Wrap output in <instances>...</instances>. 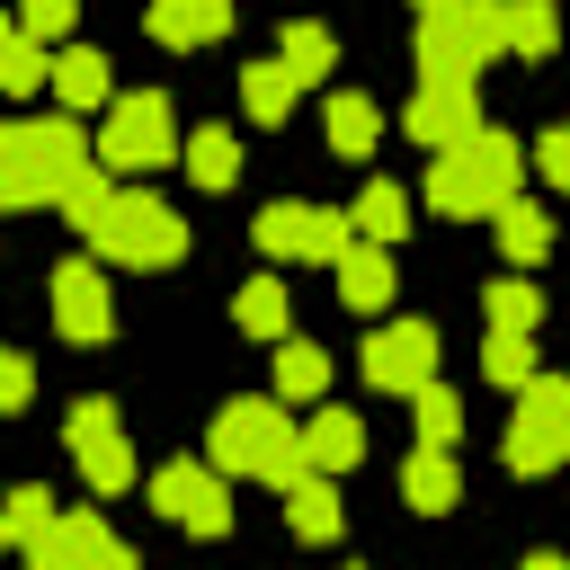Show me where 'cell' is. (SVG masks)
Listing matches in <instances>:
<instances>
[{"instance_id":"1","label":"cell","mask_w":570,"mask_h":570,"mask_svg":"<svg viewBox=\"0 0 570 570\" xmlns=\"http://www.w3.org/2000/svg\"><path fill=\"white\" fill-rule=\"evenodd\" d=\"M71 169H89V142H80L71 116L0 125V214H9V205H53Z\"/></svg>"},{"instance_id":"2","label":"cell","mask_w":570,"mask_h":570,"mask_svg":"<svg viewBox=\"0 0 570 570\" xmlns=\"http://www.w3.org/2000/svg\"><path fill=\"white\" fill-rule=\"evenodd\" d=\"M525 178V151L508 134H472L463 151H436L428 169V214H499Z\"/></svg>"},{"instance_id":"3","label":"cell","mask_w":570,"mask_h":570,"mask_svg":"<svg viewBox=\"0 0 570 570\" xmlns=\"http://www.w3.org/2000/svg\"><path fill=\"white\" fill-rule=\"evenodd\" d=\"M214 472H258L285 490L303 472V436H294L285 401H223L214 410Z\"/></svg>"},{"instance_id":"4","label":"cell","mask_w":570,"mask_h":570,"mask_svg":"<svg viewBox=\"0 0 570 570\" xmlns=\"http://www.w3.org/2000/svg\"><path fill=\"white\" fill-rule=\"evenodd\" d=\"M89 240L116 258V267H178L187 258V214L160 205V196H107V214L89 223Z\"/></svg>"},{"instance_id":"5","label":"cell","mask_w":570,"mask_h":570,"mask_svg":"<svg viewBox=\"0 0 570 570\" xmlns=\"http://www.w3.org/2000/svg\"><path fill=\"white\" fill-rule=\"evenodd\" d=\"M490 53H499V0H445V9L419 18V71L428 80H463L472 89V71Z\"/></svg>"},{"instance_id":"6","label":"cell","mask_w":570,"mask_h":570,"mask_svg":"<svg viewBox=\"0 0 570 570\" xmlns=\"http://www.w3.org/2000/svg\"><path fill=\"white\" fill-rule=\"evenodd\" d=\"M178 160V116L160 89H134V98H107V125H98V169H160Z\"/></svg>"},{"instance_id":"7","label":"cell","mask_w":570,"mask_h":570,"mask_svg":"<svg viewBox=\"0 0 570 570\" xmlns=\"http://www.w3.org/2000/svg\"><path fill=\"white\" fill-rule=\"evenodd\" d=\"M499 454H508V472H552V463H570V383L561 374H534L525 392H517V419H508V436H499Z\"/></svg>"},{"instance_id":"8","label":"cell","mask_w":570,"mask_h":570,"mask_svg":"<svg viewBox=\"0 0 570 570\" xmlns=\"http://www.w3.org/2000/svg\"><path fill=\"white\" fill-rule=\"evenodd\" d=\"M62 445H71V463L89 472V490H125V481H134V445H125V419H116V401H71V419H62Z\"/></svg>"},{"instance_id":"9","label":"cell","mask_w":570,"mask_h":570,"mask_svg":"<svg viewBox=\"0 0 570 570\" xmlns=\"http://www.w3.org/2000/svg\"><path fill=\"white\" fill-rule=\"evenodd\" d=\"M347 240H356V232H347V214H330V205H267V214H258V249L285 258V267H294V258L330 267Z\"/></svg>"},{"instance_id":"10","label":"cell","mask_w":570,"mask_h":570,"mask_svg":"<svg viewBox=\"0 0 570 570\" xmlns=\"http://www.w3.org/2000/svg\"><path fill=\"white\" fill-rule=\"evenodd\" d=\"M151 508L187 534H232V499H223V472L214 463H160L151 472Z\"/></svg>"},{"instance_id":"11","label":"cell","mask_w":570,"mask_h":570,"mask_svg":"<svg viewBox=\"0 0 570 570\" xmlns=\"http://www.w3.org/2000/svg\"><path fill=\"white\" fill-rule=\"evenodd\" d=\"M365 383H374V392H419V383H436V330H428V321H383V330L365 338Z\"/></svg>"},{"instance_id":"12","label":"cell","mask_w":570,"mask_h":570,"mask_svg":"<svg viewBox=\"0 0 570 570\" xmlns=\"http://www.w3.org/2000/svg\"><path fill=\"white\" fill-rule=\"evenodd\" d=\"M36 570H134V552L107 534V517H89V508H71V517H53L45 525V543L27 552Z\"/></svg>"},{"instance_id":"13","label":"cell","mask_w":570,"mask_h":570,"mask_svg":"<svg viewBox=\"0 0 570 570\" xmlns=\"http://www.w3.org/2000/svg\"><path fill=\"white\" fill-rule=\"evenodd\" d=\"M410 142H436V151H463L472 134H481V107H472V89L463 80H419V98H410Z\"/></svg>"},{"instance_id":"14","label":"cell","mask_w":570,"mask_h":570,"mask_svg":"<svg viewBox=\"0 0 570 570\" xmlns=\"http://www.w3.org/2000/svg\"><path fill=\"white\" fill-rule=\"evenodd\" d=\"M53 330L80 338V347L116 338V294H107L98 267H53Z\"/></svg>"},{"instance_id":"15","label":"cell","mask_w":570,"mask_h":570,"mask_svg":"<svg viewBox=\"0 0 570 570\" xmlns=\"http://www.w3.org/2000/svg\"><path fill=\"white\" fill-rule=\"evenodd\" d=\"M142 27H151L169 53H187V45L232 36V0H151V9H142Z\"/></svg>"},{"instance_id":"16","label":"cell","mask_w":570,"mask_h":570,"mask_svg":"<svg viewBox=\"0 0 570 570\" xmlns=\"http://www.w3.org/2000/svg\"><path fill=\"white\" fill-rule=\"evenodd\" d=\"M330 267H338V303H347V312H383V303H392V249L347 240Z\"/></svg>"},{"instance_id":"17","label":"cell","mask_w":570,"mask_h":570,"mask_svg":"<svg viewBox=\"0 0 570 570\" xmlns=\"http://www.w3.org/2000/svg\"><path fill=\"white\" fill-rule=\"evenodd\" d=\"M303 436V472H347V463H365V428H356V410H321L312 428H294Z\"/></svg>"},{"instance_id":"18","label":"cell","mask_w":570,"mask_h":570,"mask_svg":"<svg viewBox=\"0 0 570 570\" xmlns=\"http://www.w3.org/2000/svg\"><path fill=\"white\" fill-rule=\"evenodd\" d=\"M45 80H53L62 116H80V107H107V98H116V89H107V53H98V45H62Z\"/></svg>"},{"instance_id":"19","label":"cell","mask_w":570,"mask_h":570,"mask_svg":"<svg viewBox=\"0 0 570 570\" xmlns=\"http://www.w3.org/2000/svg\"><path fill=\"white\" fill-rule=\"evenodd\" d=\"M401 499H410L419 517H445V508L463 499V472H454V454H445V445H419V454L401 463Z\"/></svg>"},{"instance_id":"20","label":"cell","mask_w":570,"mask_h":570,"mask_svg":"<svg viewBox=\"0 0 570 570\" xmlns=\"http://www.w3.org/2000/svg\"><path fill=\"white\" fill-rule=\"evenodd\" d=\"M294 98H303V80H294L276 53L240 71V107H249V125H285V116H294Z\"/></svg>"},{"instance_id":"21","label":"cell","mask_w":570,"mask_h":570,"mask_svg":"<svg viewBox=\"0 0 570 570\" xmlns=\"http://www.w3.org/2000/svg\"><path fill=\"white\" fill-rule=\"evenodd\" d=\"M321 125H330V151H338V160H365V151L383 142V107H374V98H356V89H338Z\"/></svg>"},{"instance_id":"22","label":"cell","mask_w":570,"mask_h":570,"mask_svg":"<svg viewBox=\"0 0 570 570\" xmlns=\"http://www.w3.org/2000/svg\"><path fill=\"white\" fill-rule=\"evenodd\" d=\"M178 160H187L196 187H232V178H240V142H232V125H196V134H178Z\"/></svg>"},{"instance_id":"23","label":"cell","mask_w":570,"mask_h":570,"mask_svg":"<svg viewBox=\"0 0 570 570\" xmlns=\"http://www.w3.org/2000/svg\"><path fill=\"white\" fill-rule=\"evenodd\" d=\"M347 232H356V240H374V249H392V240L410 232V187H392V178H374V187L356 196V214H347Z\"/></svg>"},{"instance_id":"24","label":"cell","mask_w":570,"mask_h":570,"mask_svg":"<svg viewBox=\"0 0 570 570\" xmlns=\"http://www.w3.org/2000/svg\"><path fill=\"white\" fill-rule=\"evenodd\" d=\"M285 525H294L303 543H330V534H338V490H330L321 472H294V481H285Z\"/></svg>"},{"instance_id":"25","label":"cell","mask_w":570,"mask_h":570,"mask_svg":"<svg viewBox=\"0 0 570 570\" xmlns=\"http://www.w3.org/2000/svg\"><path fill=\"white\" fill-rule=\"evenodd\" d=\"M499 45H508V53H525V62H543V53L561 45L552 0H499Z\"/></svg>"},{"instance_id":"26","label":"cell","mask_w":570,"mask_h":570,"mask_svg":"<svg viewBox=\"0 0 570 570\" xmlns=\"http://www.w3.org/2000/svg\"><path fill=\"white\" fill-rule=\"evenodd\" d=\"M490 223H499V249H508L517 267H534V258L552 249V214H543L534 196H508V205H499Z\"/></svg>"},{"instance_id":"27","label":"cell","mask_w":570,"mask_h":570,"mask_svg":"<svg viewBox=\"0 0 570 570\" xmlns=\"http://www.w3.org/2000/svg\"><path fill=\"white\" fill-rule=\"evenodd\" d=\"M330 392V356L312 338H276V401H321Z\"/></svg>"},{"instance_id":"28","label":"cell","mask_w":570,"mask_h":570,"mask_svg":"<svg viewBox=\"0 0 570 570\" xmlns=\"http://www.w3.org/2000/svg\"><path fill=\"white\" fill-rule=\"evenodd\" d=\"M53 517H62V508H53V490H36V481H18V490L0 499V543H18V552H36Z\"/></svg>"},{"instance_id":"29","label":"cell","mask_w":570,"mask_h":570,"mask_svg":"<svg viewBox=\"0 0 570 570\" xmlns=\"http://www.w3.org/2000/svg\"><path fill=\"white\" fill-rule=\"evenodd\" d=\"M232 321H240L249 338H285V321H294V294H285L276 276H258V285H240V303H232Z\"/></svg>"},{"instance_id":"30","label":"cell","mask_w":570,"mask_h":570,"mask_svg":"<svg viewBox=\"0 0 570 570\" xmlns=\"http://www.w3.org/2000/svg\"><path fill=\"white\" fill-rule=\"evenodd\" d=\"M276 62H285L294 80H321V71L338 62V45H330V27H312V18H294V27L276 36Z\"/></svg>"},{"instance_id":"31","label":"cell","mask_w":570,"mask_h":570,"mask_svg":"<svg viewBox=\"0 0 570 570\" xmlns=\"http://www.w3.org/2000/svg\"><path fill=\"white\" fill-rule=\"evenodd\" d=\"M481 374L508 383V392H525V383H534V347H525V330H490V338H481Z\"/></svg>"},{"instance_id":"32","label":"cell","mask_w":570,"mask_h":570,"mask_svg":"<svg viewBox=\"0 0 570 570\" xmlns=\"http://www.w3.org/2000/svg\"><path fill=\"white\" fill-rule=\"evenodd\" d=\"M107 196H116V178L89 160V169H71V178H62V196H53V205H62V223H80V232H89V223L107 214Z\"/></svg>"},{"instance_id":"33","label":"cell","mask_w":570,"mask_h":570,"mask_svg":"<svg viewBox=\"0 0 570 570\" xmlns=\"http://www.w3.org/2000/svg\"><path fill=\"white\" fill-rule=\"evenodd\" d=\"M481 303H490V330H534V321H543V294H534L525 276H499V285H481Z\"/></svg>"},{"instance_id":"34","label":"cell","mask_w":570,"mask_h":570,"mask_svg":"<svg viewBox=\"0 0 570 570\" xmlns=\"http://www.w3.org/2000/svg\"><path fill=\"white\" fill-rule=\"evenodd\" d=\"M410 401H419V445H454V436H463V401H454L445 383H419Z\"/></svg>"},{"instance_id":"35","label":"cell","mask_w":570,"mask_h":570,"mask_svg":"<svg viewBox=\"0 0 570 570\" xmlns=\"http://www.w3.org/2000/svg\"><path fill=\"white\" fill-rule=\"evenodd\" d=\"M45 71H53V53H45V45H27V36H9V45H0V98L45 89Z\"/></svg>"},{"instance_id":"36","label":"cell","mask_w":570,"mask_h":570,"mask_svg":"<svg viewBox=\"0 0 570 570\" xmlns=\"http://www.w3.org/2000/svg\"><path fill=\"white\" fill-rule=\"evenodd\" d=\"M71 9L80 0H18V36L27 45H71Z\"/></svg>"},{"instance_id":"37","label":"cell","mask_w":570,"mask_h":570,"mask_svg":"<svg viewBox=\"0 0 570 570\" xmlns=\"http://www.w3.org/2000/svg\"><path fill=\"white\" fill-rule=\"evenodd\" d=\"M27 401H36V365L18 347H0V410H27Z\"/></svg>"},{"instance_id":"38","label":"cell","mask_w":570,"mask_h":570,"mask_svg":"<svg viewBox=\"0 0 570 570\" xmlns=\"http://www.w3.org/2000/svg\"><path fill=\"white\" fill-rule=\"evenodd\" d=\"M534 169H543L552 187H570V125H552V134L534 142Z\"/></svg>"},{"instance_id":"39","label":"cell","mask_w":570,"mask_h":570,"mask_svg":"<svg viewBox=\"0 0 570 570\" xmlns=\"http://www.w3.org/2000/svg\"><path fill=\"white\" fill-rule=\"evenodd\" d=\"M525 570H570V561H561V552H534V561H525Z\"/></svg>"},{"instance_id":"40","label":"cell","mask_w":570,"mask_h":570,"mask_svg":"<svg viewBox=\"0 0 570 570\" xmlns=\"http://www.w3.org/2000/svg\"><path fill=\"white\" fill-rule=\"evenodd\" d=\"M9 36H18V18H0V45H9Z\"/></svg>"},{"instance_id":"41","label":"cell","mask_w":570,"mask_h":570,"mask_svg":"<svg viewBox=\"0 0 570 570\" xmlns=\"http://www.w3.org/2000/svg\"><path fill=\"white\" fill-rule=\"evenodd\" d=\"M428 9H445V0H419V18H428Z\"/></svg>"}]
</instances>
